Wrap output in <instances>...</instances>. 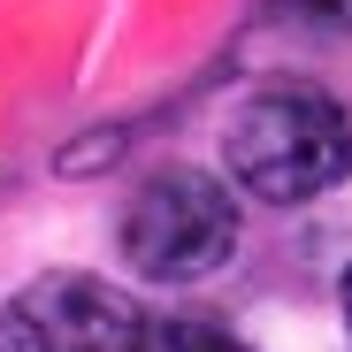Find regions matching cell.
Here are the masks:
<instances>
[{
  "label": "cell",
  "mask_w": 352,
  "mask_h": 352,
  "mask_svg": "<svg viewBox=\"0 0 352 352\" xmlns=\"http://www.w3.org/2000/svg\"><path fill=\"white\" fill-rule=\"evenodd\" d=\"M344 329H352V268H344Z\"/></svg>",
  "instance_id": "8992f818"
},
{
  "label": "cell",
  "mask_w": 352,
  "mask_h": 352,
  "mask_svg": "<svg viewBox=\"0 0 352 352\" xmlns=\"http://www.w3.org/2000/svg\"><path fill=\"white\" fill-rule=\"evenodd\" d=\"M307 23H322V31H352V0H291Z\"/></svg>",
  "instance_id": "5b68a950"
},
{
  "label": "cell",
  "mask_w": 352,
  "mask_h": 352,
  "mask_svg": "<svg viewBox=\"0 0 352 352\" xmlns=\"http://www.w3.org/2000/svg\"><path fill=\"white\" fill-rule=\"evenodd\" d=\"M222 161L268 207L322 199L329 184L352 176V107L322 85H261L230 115Z\"/></svg>",
  "instance_id": "6da1fadb"
},
{
  "label": "cell",
  "mask_w": 352,
  "mask_h": 352,
  "mask_svg": "<svg viewBox=\"0 0 352 352\" xmlns=\"http://www.w3.org/2000/svg\"><path fill=\"white\" fill-rule=\"evenodd\" d=\"M123 253L153 283H199L238 253V199L207 168H161L123 207Z\"/></svg>",
  "instance_id": "7a4b0ae2"
},
{
  "label": "cell",
  "mask_w": 352,
  "mask_h": 352,
  "mask_svg": "<svg viewBox=\"0 0 352 352\" xmlns=\"http://www.w3.org/2000/svg\"><path fill=\"white\" fill-rule=\"evenodd\" d=\"M138 344H146V314L107 276L54 268L0 307V352H138Z\"/></svg>",
  "instance_id": "3957f363"
},
{
  "label": "cell",
  "mask_w": 352,
  "mask_h": 352,
  "mask_svg": "<svg viewBox=\"0 0 352 352\" xmlns=\"http://www.w3.org/2000/svg\"><path fill=\"white\" fill-rule=\"evenodd\" d=\"M138 352H253L245 337H230L222 322H199V314H168V322H146V344Z\"/></svg>",
  "instance_id": "277c9868"
}]
</instances>
